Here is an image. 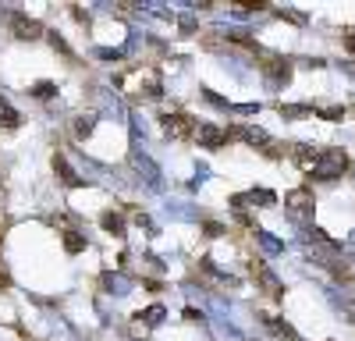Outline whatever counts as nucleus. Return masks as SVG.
Wrapping results in <instances>:
<instances>
[{
    "mask_svg": "<svg viewBox=\"0 0 355 341\" xmlns=\"http://www.w3.org/2000/svg\"><path fill=\"white\" fill-rule=\"evenodd\" d=\"M288 207H291V213L309 217V213H313V195H309L306 189H299V192H288Z\"/></svg>",
    "mask_w": 355,
    "mask_h": 341,
    "instance_id": "39448f33",
    "label": "nucleus"
},
{
    "mask_svg": "<svg viewBox=\"0 0 355 341\" xmlns=\"http://www.w3.org/2000/svg\"><path fill=\"white\" fill-rule=\"evenodd\" d=\"M139 317H142L146 324H160V320H164V309H160V306H153V309H146V313H139Z\"/></svg>",
    "mask_w": 355,
    "mask_h": 341,
    "instance_id": "2eb2a0df",
    "label": "nucleus"
},
{
    "mask_svg": "<svg viewBox=\"0 0 355 341\" xmlns=\"http://www.w3.org/2000/svg\"><path fill=\"white\" fill-rule=\"evenodd\" d=\"M320 114H323L327 121H341V118H345V107H327V110H320Z\"/></svg>",
    "mask_w": 355,
    "mask_h": 341,
    "instance_id": "dca6fc26",
    "label": "nucleus"
},
{
    "mask_svg": "<svg viewBox=\"0 0 355 341\" xmlns=\"http://www.w3.org/2000/svg\"><path fill=\"white\" fill-rule=\"evenodd\" d=\"M11 21L21 28L18 36H36V21H21V15H11Z\"/></svg>",
    "mask_w": 355,
    "mask_h": 341,
    "instance_id": "ddd939ff",
    "label": "nucleus"
},
{
    "mask_svg": "<svg viewBox=\"0 0 355 341\" xmlns=\"http://www.w3.org/2000/svg\"><path fill=\"white\" fill-rule=\"evenodd\" d=\"M132 164H135V170H139V178H142L146 185H150V189H157V192L164 189L160 167H157V164H153L150 157H146V153H139V150H135V153H132Z\"/></svg>",
    "mask_w": 355,
    "mask_h": 341,
    "instance_id": "f03ea898",
    "label": "nucleus"
},
{
    "mask_svg": "<svg viewBox=\"0 0 355 341\" xmlns=\"http://www.w3.org/2000/svg\"><path fill=\"white\" fill-rule=\"evenodd\" d=\"M281 114H284V118H313L316 110H313L309 103H284Z\"/></svg>",
    "mask_w": 355,
    "mask_h": 341,
    "instance_id": "6e6552de",
    "label": "nucleus"
},
{
    "mask_svg": "<svg viewBox=\"0 0 355 341\" xmlns=\"http://www.w3.org/2000/svg\"><path fill=\"white\" fill-rule=\"evenodd\" d=\"M57 170L64 175V182H68V185H78V178L71 175V167H68V160H64V157H57Z\"/></svg>",
    "mask_w": 355,
    "mask_h": 341,
    "instance_id": "4468645a",
    "label": "nucleus"
},
{
    "mask_svg": "<svg viewBox=\"0 0 355 341\" xmlns=\"http://www.w3.org/2000/svg\"><path fill=\"white\" fill-rule=\"evenodd\" d=\"M234 203H256V207H274L277 203V192H270V189H252L249 195H234Z\"/></svg>",
    "mask_w": 355,
    "mask_h": 341,
    "instance_id": "20e7f679",
    "label": "nucleus"
},
{
    "mask_svg": "<svg viewBox=\"0 0 355 341\" xmlns=\"http://www.w3.org/2000/svg\"><path fill=\"white\" fill-rule=\"evenodd\" d=\"M189 128H192V121L185 118V114H167V118H164V132L167 135H189Z\"/></svg>",
    "mask_w": 355,
    "mask_h": 341,
    "instance_id": "423d86ee",
    "label": "nucleus"
},
{
    "mask_svg": "<svg viewBox=\"0 0 355 341\" xmlns=\"http://www.w3.org/2000/svg\"><path fill=\"white\" fill-rule=\"evenodd\" d=\"M93 125L96 121H78V135H89V132H93Z\"/></svg>",
    "mask_w": 355,
    "mask_h": 341,
    "instance_id": "a211bd4d",
    "label": "nucleus"
},
{
    "mask_svg": "<svg viewBox=\"0 0 355 341\" xmlns=\"http://www.w3.org/2000/svg\"><path fill=\"white\" fill-rule=\"evenodd\" d=\"M82 245H85V242H82L78 235H68V249H82Z\"/></svg>",
    "mask_w": 355,
    "mask_h": 341,
    "instance_id": "6ab92c4d",
    "label": "nucleus"
},
{
    "mask_svg": "<svg viewBox=\"0 0 355 341\" xmlns=\"http://www.w3.org/2000/svg\"><path fill=\"white\" fill-rule=\"evenodd\" d=\"M256 238L263 242V249H270V252H284V242H277L266 227H256Z\"/></svg>",
    "mask_w": 355,
    "mask_h": 341,
    "instance_id": "9d476101",
    "label": "nucleus"
},
{
    "mask_svg": "<svg viewBox=\"0 0 355 341\" xmlns=\"http://www.w3.org/2000/svg\"><path fill=\"white\" fill-rule=\"evenodd\" d=\"M167 213L178 217V220H192L196 217V210L192 207H182V203H167Z\"/></svg>",
    "mask_w": 355,
    "mask_h": 341,
    "instance_id": "f8f14e48",
    "label": "nucleus"
},
{
    "mask_svg": "<svg viewBox=\"0 0 355 341\" xmlns=\"http://www.w3.org/2000/svg\"><path fill=\"white\" fill-rule=\"evenodd\" d=\"M245 142H270V135H266L263 128H256V125H242V128H234Z\"/></svg>",
    "mask_w": 355,
    "mask_h": 341,
    "instance_id": "1a4fd4ad",
    "label": "nucleus"
},
{
    "mask_svg": "<svg viewBox=\"0 0 355 341\" xmlns=\"http://www.w3.org/2000/svg\"><path fill=\"white\" fill-rule=\"evenodd\" d=\"M345 167H348V157H345L341 150H316V157H313V164H309V175L331 182V178L341 175Z\"/></svg>",
    "mask_w": 355,
    "mask_h": 341,
    "instance_id": "f257e3e1",
    "label": "nucleus"
},
{
    "mask_svg": "<svg viewBox=\"0 0 355 341\" xmlns=\"http://www.w3.org/2000/svg\"><path fill=\"white\" fill-rule=\"evenodd\" d=\"M103 227L110 235H125V220L117 217V213H103Z\"/></svg>",
    "mask_w": 355,
    "mask_h": 341,
    "instance_id": "9b49d317",
    "label": "nucleus"
},
{
    "mask_svg": "<svg viewBox=\"0 0 355 341\" xmlns=\"http://www.w3.org/2000/svg\"><path fill=\"white\" fill-rule=\"evenodd\" d=\"M196 139H199V146L217 150V146H224V142H227V132H224V128H217V125H199Z\"/></svg>",
    "mask_w": 355,
    "mask_h": 341,
    "instance_id": "7ed1b4c3",
    "label": "nucleus"
},
{
    "mask_svg": "<svg viewBox=\"0 0 355 341\" xmlns=\"http://www.w3.org/2000/svg\"><path fill=\"white\" fill-rule=\"evenodd\" d=\"M348 245H352V249H355V231H352V238H348Z\"/></svg>",
    "mask_w": 355,
    "mask_h": 341,
    "instance_id": "aec40b11",
    "label": "nucleus"
},
{
    "mask_svg": "<svg viewBox=\"0 0 355 341\" xmlns=\"http://www.w3.org/2000/svg\"><path fill=\"white\" fill-rule=\"evenodd\" d=\"M103 284H107L110 295H128L132 292V281L121 277V274H103Z\"/></svg>",
    "mask_w": 355,
    "mask_h": 341,
    "instance_id": "0eeeda50",
    "label": "nucleus"
},
{
    "mask_svg": "<svg viewBox=\"0 0 355 341\" xmlns=\"http://www.w3.org/2000/svg\"><path fill=\"white\" fill-rule=\"evenodd\" d=\"M33 93H36V96H50V93H53V82H40Z\"/></svg>",
    "mask_w": 355,
    "mask_h": 341,
    "instance_id": "f3484780",
    "label": "nucleus"
}]
</instances>
